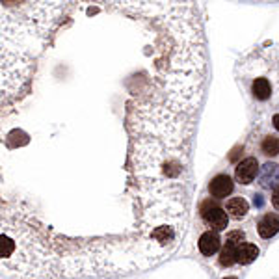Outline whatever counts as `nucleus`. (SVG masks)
Returning a JSON list of instances; mask_svg holds the SVG:
<instances>
[{"mask_svg":"<svg viewBox=\"0 0 279 279\" xmlns=\"http://www.w3.org/2000/svg\"><path fill=\"white\" fill-rule=\"evenodd\" d=\"M201 218L205 220V223L209 227H212L214 231H225L229 225V214L227 211H223L222 207L212 205V201H205L201 205Z\"/></svg>","mask_w":279,"mask_h":279,"instance_id":"1","label":"nucleus"},{"mask_svg":"<svg viewBox=\"0 0 279 279\" xmlns=\"http://www.w3.org/2000/svg\"><path fill=\"white\" fill-rule=\"evenodd\" d=\"M234 182L227 173H218L216 177H212V181L209 182V194L214 200H225L233 194Z\"/></svg>","mask_w":279,"mask_h":279,"instance_id":"2","label":"nucleus"},{"mask_svg":"<svg viewBox=\"0 0 279 279\" xmlns=\"http://www.w3.org/2000/svg\"><path fill=\"white\" fill-rule=\"evenodd\" d=\"M250 93L257 103H266L273 95V84L268 76H255L250 82Z\"/></svg>","mask_w":279,"mask_h":279,"instance_id":"3","label":"nucleus"},{"mask_svg":"<svg viewBox=\"0 0 279 279\" xmlns=\"http://www.w3.org/2000/svg\"><path fill=\"white\" fill-rule=\"evenodd\" d=\"M257 173H259V162H257V158H253V156H248V158H244L242 162H238L236 170H234L236 181H238L240 184H244V186H248V184H251V182L255 181Z\"/></svg>","mask_w":279,"mask_h":279,"instance_id":"4","label":"nucleus"},{"mask_svg":"<svg viewBox=\"0 0 279 279\" xmlns=\"http://www.w3.org/2000/svg\"><path fill=\"white\" fill-rule=\"evenodd\" d=\"M220 246H222V240H220V234L216 231H205L197 240V248L205 257L214 255L220 250Z\"/></svg>","mask_w":279,"mask_h":279,"instance_id":"5","label":"nucleus"},{"mask_svg":"<svg viewBox=\"0 0 279 279\" xmlns=\"http://www.w3.org/2000/svg\"><path fill=\"white\" fill-rule=\"evenodd\" d=\"M257 231L261 234V238H272L279 233V216L277 214H272L268 212L259 220L257 223Z\"/></svg>","mask_w":279,"mask_h":279,"instance_id":"6","label":"nucleus"},{"mask_svg":"<svg viewBox=\"0 0 279 279\" xmlns=\"http://www.w3.org/2000/svg\"><path fill=\"white\" fill-rule=\"evenodd\" d=\"M225 211H227V214L233 218V220H242V218H246L248 216V212H250V203H248L242 195L231 197V200L227 201Z\"/></svg>","mask_w":279,"mask_h":279,"instance_id":"7","label":"nucleus"},{"mask_svg":"<svg viewBox=\"0 0 279 279\" xmlns=\"http://www.w3.org/2000/svg\"><path fill=\"white\" fill-rule=\"evenodd\" d=\"M259 248L255 244H251V242H244L242 246L236 248V253H234V259L238 264H251V262L255 261L257 257H259Z\"/></svg>","mask_w":279,"mask_h":279,"instance_id":"8","label":"nucleus"},{"mask_svg":"<svg viewBox=\"0 0 279 279\" xmlns=\"http://www.w3.org/2000/svg\"><path fill=\"white\" fill-rule=\"evenodd\" d=\"M261 151L264 156H277L279 154V138L275 134H268L262 138Z\"/></svg>","mask_w":279,"mask_h":279,"instance_id":"9","label":"nucleus"},{"mask_svg":"<svg viewBox=\"0 0 279 279\" xmlns=\"http://www.w3.org/2000/svg\"><path fill=\"white\" fill-rule=\"evenodd\" d=\"M244 242H246V233L244 231H231V233L227 234V238H225V246L233 248V250H236V248L242 246Z\"/></svg>","mask_w":279,"mask_h":279,"instance_id":"10","label":"nucleus"},{"mask_svg":"<svg viewBox=\"0 0 279 279\" xmlns=\"http://www.w3.org/2000/svg\"><path fill=\"white\" fill-rule=\"evenodd\" d=\"M234 253H236V250L229 248V246H223V250L220 251V259H218L220 264H222V266H231V264H234V262H236Z\"/></svg>","mask_w":279,"mask_h":279,"instance_id":"11","label":"nucleus"},{"mask_svg":"<svg viewBox=\"0 0 279 279\" xmlns=\"http://www.w3.org/2000/svg\"><path fill=\"white\" fill-rule=\"evenodd\" d=\"M272 207L275 211H279V186L272 192Z\"/></svg>","mask_w":279,"mask_h":279,"instance_id":"12","label":"nucleus"},{"mask_svg":"<svg viewBox=\"0 0 279 279\" xmlns=\"http://www.w3.org/2000/svg\"><path fill=\"white\" fill-rule=\"evenodd\" d=\"M272 125H273V129H275V131L279 132V114H275L272 117Z\"/></svg>","mask_w":279,"mask_h":279,"instance_id":"13","label":"nucleus"},{"mask_svg":"<svg viewBox=\"0 0 279 279\" xmlns=\"http://www.w3.org/2000/svg\"><path fill=\"white\" fill-rule=\"evenodd\" d=\"M225 279H236V277H225Z\"/></svg>","mask_w":279,"mask_h":279,"instance_id":"14","label":"nucleus"}]
</instances>
